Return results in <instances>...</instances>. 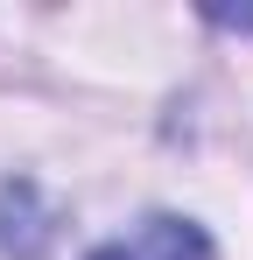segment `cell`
Listing matches in <instances>:
<instances>
[{
	"mask_svg": "<svg viewBox=\"0 0 253 260\" xmlns=\"http://www.w3.org/2000/svg\"><path fill=\"white\" fill-rule=\"evenodd\" d=\"M91 260H218V253H211V239L190 218H141L126 239L99 246Z\"/></svg>",
	"mask_w": 253,
	"mask_h": 260,
	"instance_id": "1",
	"label": "cell"
}]
</instances>
